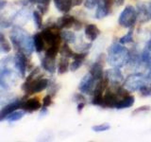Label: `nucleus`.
Here are the masks:
<instances>
[{
	"label": "nucleus",
	"instance_id": "1",
	"mask_svg": "<svg viewBox=\"0 0 151 142\" xmlns=\"http://www.w3.org/2000/svg\"><path fill=\"white\" fill-rule=\"evenodd\" d=\"M11 41L17 51H22L27 55H30L34 49L33 39L28 33L21 28H14L11 33Z\"/></svg>",
	"mask_w": 151,
	"mask_h": 142
},
{
	"label": "nucleus",
	"instance_id": "2",
	"mask_svg": "<svg viewBox=\"0 0 151 142\" xmlns=\"http://www.w3.org/2000/svg\"><path fill=\"white\" fill-rule=\"evenodd\" d=\"M130 53L129 49L122 46V44H112L108 49L107 62L112 67L121 68L129 64Z\"/></svg>",
	"mask_w": 151,
	"mask_h": 142
},
{
	"label": "nucleus",
	"instance_id": "3",
	"mask_svg": "<svg viewBox=\"0 0 151 142\" xmlns=\"http://www.w3.org/2000/svg\"><path fill=\"white\" fill-rule=\"evenodd\" d=\"M39 72V68H35L34 70H32L30 75L27 78L26 82L22 84V90L25 93L28 95L40 93L48 87L49 80L45 78H40L38 76Z\"/></svg>",
	"mask_w": 151,
	"mask_h": 142
},
{
	"label": "nucleus",
	"instance_id": "4",
	"mask_svg": "<svg viewBox=\"0 0 151 142\" xmlns=\"http://www.w3.org/2000/svg\"><path fill=\"white\" fill-rule=\"evenodd\" d=\"M137 19H138L137 9L132 6H127L121 12L118 23L123 28H130L134 27Z\"/></svg>",
	"mask_w": 151,
	"mask_h": 142
},
{
	"label": "nucleus",
	"instance_id": "5",
	"mask_svg": "<svg viewBox=\"0 0 151 142\" xmlns=\"http://www.w3.org/2000/svg\"><path fill=\"white\" fill-rule=\"evenodd\" d=\"M146 84L148 83L147 80H146L145 75L141 73H136V74L129 75L125 80L123 86L129 90V91L134 92V91H140L141 88Z\"/></svg>",
	"mask_w": 151,
	"mask_h": 142
},
{
	"label": "nucleus",
	"instance_id": "6",
	"mask_svg": "<svg viewBox=\"0 0 151 142\" xmlns=\"http://www.w3.org/2000/svg\"><path fill=\"white\" fill-rule=\"evenodd\" d=\"M28 60L27 58V54L22 51H17V53L14 57V66L18 70L21 77H25L26 71L27 69Z\"/></svg>",
	"mask_w": 151,
	"mask_h": 142
},
{
	"label": "nucleus",
	"instance_id": "7",
	"mask_svg": "<svg viewBox=\"0 0 151 142\" xmlns=\"http://www.w3.org/2000/svg\"><path fill=\"white\" fill-rule=\"evenodd\" d=\"M106 77L109 79L110 83H111V85H113V86L120 85L121 83L124 80V76H123L120 68L118 67H113L109 69L106 73Z\"/></svg>",
	"mask_w": 151,
	"mask_h": 142
},
{
	"label": "nucleus",
	"instance_id": "8",
	"mask_svg": "<svg viewBox=\"0 0 151 142\" xmlns=\"http://www.w3.org/2000/svg\"><path fill=\"white\" fill-rule=\"evenodd\" d=\"M104 61H103V56H100L98 60L94 63L90 69V74L93 76V78L97 82V80H101L104 78Z\"/></svg>",
	"mask_w": 151,
	"mask_h": 142
},
{
	"label": "nucleus",
	"instance_id": "9",
	"mask_svg": "<svg viewBox=\"0 0 151 142\" xmlns=\"http://www.w3.org/2000/svg\"><path fill=\"white\" fill-rule=\"evenodd\" d=\"M96 82V80L93 78V76L90 73L87 74L86 76H84L83 79L81 80V82L79 83V86H78L79 91L84 94H91Z\"/></svg>",
	"mask_w": 151,
	"mask_h": 142
},
{
	"label": "nucleus",
	"instance_id": "10",
	"mask_svg": "<svg viewBox=\"0 0 151 142\" xmlns=\"http://www.w3.org/2000/svg\"><path fill=\"white\" fill-rule=\"evenodd\" d=\"M42 107V103L40 102L38 98H31L27 101H23L22 108L27 112L32 113L34 111H38Z\"/></svg>",
	"mask_w": 151,
	"mask_h": 142
},
{
	"label": "nucleus",
	"instance_id": "11",
	"mask_svg": "<svg viewBox=\"0 0 151 142\" xmlns=\"http://www.w3.org/2000/svg\"><path fill=\"white\" fill-rule=\"evenodd\" d=\"M23 104V99L22 101H16L14 102H12L5 106L1 111H0V121L3 120L4 118H7V117L13 111L17 110L19 108H22Z\"/></svg>",
	"mask_w": 151,
	"mask_h": 142
},
{
	"label": "nucleus",
	"instance_id": "12",
	"mask_svg": "<svg viewBox=\"0 0 151 142\" xmlns=\"http://www.w3.org/2000/svg\"><path fill=\"white\" fill-rule=\"evenodd\" d=\"M77 21L78 20L73 15L65 14V15L59 18L58 22H57V26L60 28H70L76 25Z\"/></svg>",
	"mask_w": 151,
	"mask_h": 142
},
{
	"label": "nucleus",
	"instance_id": "13",
	"mask_svg": "<svg viewBox=\"0 0 151 142\" xmlns=\"http://www.w3.org/2000/svg\"><path fill=\"white\" fill-rule=\"evenodd\" d=\"M85 36H86L90 41H94L100 34V30L94 24H89L85 27Z\"/></svg>",
	"mask_w": 151,
	"mask_h": 142
},
{
	"label": "nucleus",
	"instance_id": "14",
	"mask_svg": "<svg viewBox=\"0 0 151 142\" xmlns=\"http://www.w3.org/2000/svg\"><path fill=\"white\" fill-rule=\"evenodd\" d=\"M54 4L60 12H68L73 6V0H54Z\"/></svg>",
	"mask_w": 151,
	"mask_h": 142
},
{
	"label": "nucleus",
	"instance_id": "15",
	"mask_svg": "<svg viewBox=\"0 0 151 142\" xmlns=\"http://www.w3.org/2000/svg\"><path fill=\"white\" fill-rule=\"evenodd\" d=\"M86 56H87V53H85V52H82V53H75L73 57L74 61H73V63H71L70 64V70L71 71L78 70L80 66L82 65Z\"/></svg>",
	"mask_w": 151,
	"mask_h": 142
},
{
	"label": "nucleus",
	"instance_id": "16",
	"mask_svg": "<svg viewBox=\"0 0 151 142\" xmlns=\"http://www.w3.org/2000/svg\"><path fill=\"white\" fill-rule=\"evenodd\" d=\"M134 102H135V98L132 96V95L129 94L127 96L124 97L118 101L115 108L118 109V110H121V109H127V108L131 107L134 104Z\"/></svg>",
	"mask_w": 151,
	"mask_h": 142
},
{
	"label": "nucleus",
	"instance_id": "17",
	"mask_svg": "<svg viewBox=\"0 0 151 142\" xmlns=\"http://www.w3.org/2000/svg\"><path fill=\"white\" fill-rule=\"evenodd\" d=\"M137 13H138V18L141 22H147L151 19V9L145 7V5H139Z\"/></svg>",
	"mask_w": 151,
	"mask_h": 142
},
{
	"label": "nucleus",
	"instance_id": "18",
	"mask_svg": "<svg viewBox=\"0 0 151 142\" xmlns=\"http://www.w3.org/2000/svg\"><path fill=\"white\" fill-rule=\"evenodd\" d=\"M33 43H34V49L38 53H40V52L45 49V41L41 32L34 35V37H33Z\"/></svg>",
	"mask_w": 151,
	"mask_h": 142
},
{
	"label": "nucleus",
	"instance_id": "19",
	"mask_svg": "<svg viewBox=\"0 0 151 142\" xmlns=\"http://www.w3.org/2000/svg\"><path fill=\"white\" fill-rule=\"evenodd\" d=\"M42 66L45 71L53 74L56 71L55 59H52V58H49V57L45 56V58L42 59Z\"/></svg>",
	"mask_w": 151,
	"mask_h": 142
},
{
	"label": "nucleus",
	"instance_id": "20",
	"mask_svg": "<svg viewBox=\"0 0 151 142\" xmlns=\"http://www.w3.org/2000/svg\"><path fill=\"white\" fill-rule=\"evenodd\" d=\"M60 43H54V44L50 45L46 49L45 56L52 59H56L57 54L60 52Z\"/></svg>",
	"mask_w": 151,
	"mask_h": 142
},
{
	"label": "nucleus",
	"instance_id": "21",
	"mask_svg": "<svg viewBox=\"0 0 151 142\" xmlns=\"http://www.w3.org/2000/svg\"><path fill=\"white\" fill-rule=\"evenodd\" d=\"M108 14H110V11L107 9V7L104 4V1L101 0L99 4L97 5V9L96 12V17L97 19H102L104 17H106Z\"/></svg>",
	"mask_w": 151,
	"mask_h": 142
},
{
	"label": "nucleus",
	"instance_id": "22",
	"mask_svg": "<svg viewBox=\"0 0 151 142\" xmlns=\"http://www.w3.org/2000/svg\"><path fill=\"white\" fill-rule=\"evenodd\" d=\"M70 68V63H69V59L65 58V57H63L60 60V63L58 65V72L59 74H64L66 73Z\"/></svg>",
	"mask_w": 151,
	"mask_h": 142
},
{
	"label": "nucleus",
	"instance_id": "23",
	"mask_svg": "<svg viewBox=\"0 0 151 142\" xmlns=\"http://www.w3.org/2000/svg\"><path fill=\"white\" fill-rule=\"evenodd\" d=\"M60 36H61V39H63L65 43L67 44H73V43L76 42V34L72 31H69V30H63L60 32Z\"/></svg>",
	"mask_w": 151,
	"mask_h": 142
},
{
	"label": "nucleus",
	"instance_id": "24",
	"mask_svg": "<svg viewBox=\"0 0 151 142\" xmlns=\"http://www.w3.org/2000/svg\"><path fill=\"white\" fill-rule=\"evenodd\" d=\"M0 50L4 52V53H9L12 50L11 44H9V41L6 39V37L2 33H0Z\"/></svg>",
	"mask_w": 151,
	"mask_h": 142
},
{
	"label": "nucleus",
	"instance_id": "25",
	"mask_svg": "<svg viewBox=\"0 0 151 142\" xmlns=\"http://www.w3.org/2000/svg\"><path fill=\"white\" fill-rule=\"evenodd\" d=\"M60 52L63 57H65V58H73L75 55V52L70 49V46H68L67 43H64V44L60 46Z\"/></svg>",
	"mask_w": 151,
	"mask_h": 142
},
{
	"label": "nucleus",
	"instance_id": "26",
	"mask_svg": "<svg viewBox=\"0 0 151 142\" xmlns=\"http://www.w3.org/2000/svg\"><path fill=\"white\" fill-rule=\"evenodd\" d=\"M24 116H25V112H24V111L15 110V111H13L12 113L9 114V115L7 117V120L9 122H16L18 120H20Z\"/></svg>",
	"mask_w": 151,
	"mask_h": 142
},
{
	"label": "nucleus",
	"instance_id": "27",
	"mask_svg": "<svg viewBox=\"0 0 151 142\" xmlns=\"http://www.w3.org/2000/svg\"><path fill=\"white\" fill-rule=\"evenodd\" d=\"M132 40H133V31L129 30L126 35L120 38L119 43L122 45H126V44H129V43H131Z\"/></svg>",
	"mask_w": 151,
	"mask_h": 142
},
{
	"label": "nucleus",
	"instance_id": "28",
	"mask_svg": "<svg viewBox=\"0 0 151 142\" xmlns=\"http://www.w3.org/2000/svg\"><path fill=\"white\" fill-rule=\"evenodd\" d=\"M42 14L39 11H35L33 12V19H34V22L36 24V27L38 28H40L42 26Z\"/></svg>",
	"mask_w": 151,
	"mask_h": 142
},
{
	"label": "nucleus",
	"instance_id": "29",
	"mask_svg": "<svg viewBox=\"0 0 151 142\" xmlns=\"http://www.w3.org/2000/svg\"><path fill=\"white\" fill-rule=\"evenodd\" d=\"M111 128V126L108 124V123H103V124H100V125H96L92 128V130L96 132V133H99V132H105V131H108L109 129Z\"/></svg>",
	"mask_w": 151,
	"mask_h": 142
},
{
	"label": "nucleus",
	"instance_id": "30",
	"mask_svg": "<svg viewBox=\"0 0 151 142\" xmlns=\"http://www.w3.org/2000/svg\"><path fill=\"white\" fill-rule=\"evenodd\" d=\"M101 0H85L84 1V6L88 9H92L94 7H96L99 4Z\"/></svg>",
	"mask_w": 151,
	"mask_h": 142
},
{
	"label": "nucleus",
	"instance_id": "31",
	"mask_svg": "<svg viewBox=\"0 0 151 142\" xmlns=\"http://www.w3.org/2000/svg\"><path fill=\"white\" fill-rule=\"evenodd\" d=\"M52 104V96L51 95H46L44 98V101H42V107L47 108L49 107Z\"/></svg>",
	"mask_w": 151,
	"mask_h": 142
},
{
	"label": "nucleus",
	"instance_id": "32",
	"mask_svg": "<svg viewBox=\"0 0 151 142\" xmlns=\"http://www.w3.org/2000/svg\"><path fill=\"white\" fill-rule=\"evenodd\" d=\"M150 110V107L149 106H142V107H140V108H138V109H136V110L133 112V115H135V114H137V113H141V112H144V111H149Z\"/></svg>",
	"mask_w": 151,
	"mask_h": 142
},
{
	"label": "nucleus",
	"instance_id": "33",
	"mask_svg": "<svg viewBox=\"0 0 151 142\" xmlns=\"http://www.w3.org/2000/svg\"><path fill=\"white\" fill-rule=\"evenodd\" d=\"M50 2H51V0H39L38 4L42 5V6H45V7H48Z\"/></svg>",
	"mask_w": 151,
	"mask_h": 142
},
{
	"label": "nucleus",
	"instance_id": "34",
	"mask_svg": "<svg viewBox=\"0 0 151 142\" xmlns=\"http://www.w3.org/2000/svg\"><path fill=\"white\" fill-rule=\"evenodd\" d=\"M85 107V103L83 102V101H80V102H78V113H80L82 111V109Z\"/></svg>",
	"mask_w": 151,
	"mask_h": 142
},
{
	"label": "nucleus",
	"instance_id": "35",
	"mask_svg": "<svg viewBox=\"0 0 151 142\" xmlns=\"http://www.w3.org/2000/svg\"><path fill=\"white\" fill-rule=\"evenodd\" d=\"M85 0H73V6H80L81 4L84 3Z\"/></svg>",
	"mask_w": 151,
	"mask_h": 142
},
{
	"label": "nucleus",
	"instance_id": "36",
	"mask_svg": "<svg viewBox=\"0 0 151 142\" xmlns=\"http://www.w3.org/2000/svg\"><path fill=\"white\" fill-rule=\"evenodd\" d=\"M7 4V0H0V9Z\"/></svg>",
	"mask_w": 151,
	"mask_h": 142
},
{
	"label": "nucleus",
	"instance_id": "37",
	"mask_svg": "<svg viewBox=\"0 0 151 142\" xmlns=\"http://www.w3.org/2000/svg\"><path fill=\"white\" fill-rule=\"evenodd\" d=\"M147 67L151 68V51L149 53V58H148V64H147Z\"/></svg>",
	"mask_w": 151,
	"mask_h": 142
},
{
	"label": "nucleus",
	"instance_id": "38",
	"mask_svg": "<svg viewBox=\"0 0 151 142\" xmlns=\"http://www.w3.org/2000/svg\"><path fill=\"white\" fill-rule=\"evenodd\" d=\"M125 0H115V2H117L118 5H122L123 3H124Z\"/></svg>",
	"mask_w": 151,
	"mask_h": 142
},
{
	"label": "nucleus",
	"instance_id": "39",
	"mask_svg": "<svg viewBox=\"0 0 151 142\" xmlns=\"http://www.w3.org/2000/svg\"><path fill=\"white\" fill-rule=\"evenodd\" d=\"M149 9H151V4H150V6H149Z\"/></svg>",
	"mask_w": 151,
	"mask_h": 142
}]
</instances>
